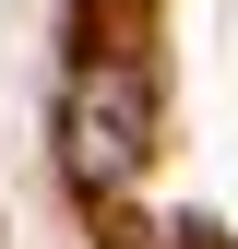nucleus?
<instances>
[{"label":"nucleus","mask_w":238,"mask_h":249,"mask_svg":"<svg viewBox=\"0 0 238 249\" xmlns=\"http://www.w3.org/2000/svg\"><path fill=\"white\" fill-rule=\"evenodd\" d=\"M143 131H155V83L131 71V59H83L72 83H60V166H72V190H131L143 178Z\"/></svg>","instance_id":"f257e3e1"}]
</instances>
